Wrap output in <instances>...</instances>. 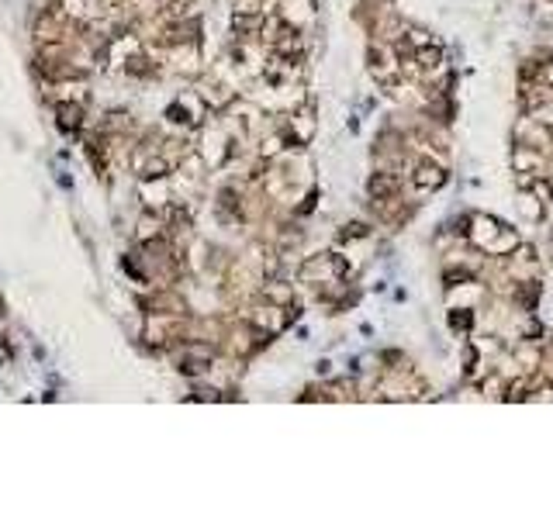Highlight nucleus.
Wrapping results in <instances>:
<instances>
[{"label": "nucleus", "mask_w": 553, "mask_h": 518, "mask_svg": "<svg viewBox=\"0 0 553 518\" xmlns=\"http://www.w3.org/2000/svg\"><path fill=\"white\" fill-rule=\"evenodd\" d=\"M56 121L63 132H77L83 125V104L80 101H59L56 104Z\"/></svg>", "instance_id": "obj_1"}, {"label": "nucleus", "mask_w": 553, "mask_h": 518, "mask_svg": "<svg viewBox=\"0 0 553 518\" xmlns=\"http://www.w3.org/2000/svg\"><path fill=\"white\" fill-rule=\"evenodd\" d=\"M232 28L239 32V35H252V32H259L263 28V18L256 14V11H235V18H232Z\"/></svg>", "instance_id": "obj_2"}, {"label": "nucleus", "mask_w": 553, "mask_h": 518, "mask_svg": "<svg viewBox=\"0 0 553 518\" xmlns=\"http://www.w3.org/2000/svg\"><path fill=\"white\" fill-rule=\"evenodd\" d=\"M415 183H419V187H425V190H436V187H443V183H446V173H443V169H436V166H419Z\"/></svg>", "instance_id": "obj_3"}, {"label": "nucleus", "mask_w": 553, "mask_h": 518, "mask_svg": "<svg viewBox=\"0 0 553 518\" xmlns=\"http://www.w3.org/2000/svg\"><path fill=\"white\" fill-rule=\"evenodd\" d=\"M394 187H398V183H394L391 173H377V176L367 180V194H370V197H388V194H394Z\"/></svg>", "instance_id": "obj_4"}, {"label": "nucleus", "mask_w": 553, "mask_h": 518, "mask_svg": "<svg viewBox=\"0 0 553 518\" xmlns=\"http://www.w3.org/2000/svg\"><path fill=\"white\" fill-rule=\"evenodd\" d=\"M170 173V163L166 159H149V163H142V180H159V176H166Z\"/></svg>", "instance_id": "obj_5"}, {"label": "nucleus", "mask_w": 553, "mask_h": 518, "mask_svg": "<svg viewBox=\"0 0 553 518\" xmlns=\"http://www.w3.org/2000/svg\"><path fill=\"white\" fill-rule=\"evenodd\" d=\"M439 59H443V52H439V49H425V52L419 49V66H425V70H436V66H439Z\"/></svg>", "instance_id": "obj_6"}, {"label": "nucleus", "mask_w": 553, "mask_h": 518, "mask_svg": "<svg viewBox=\"0 0 553 518\" xmlns=\"http://www.w3.org/2000/svg\"><path fill=\"white\" fill-rule=\"evenodd\" d=\"M125 70H128V73H132V76H145V73H149V70H152V66H149V59H145V56H132V59H128V66H125Z\"/></svg>", "instance_id": "obj_7"}, {"label": "nucleus", "mask_w": 553, "mask_h": 518, "mask_svg": "<svg viewBox=\"0 0 553 518\" xmlns=\"http://www.w3.org/2000/svg\"><path fill=\"white\" fill-rule=\"evenodd\" d=\"M450 325H453V329H467V325H470V315L456 311V315H450Z\"/></svg>", "instance_id": "obj_8"}, {"label": "nucleus", "mask_w": 553, "mask_h": 518, "mask_svg": "<svg viewBox=\"0 0 553 518\" xmlns=\"http://www.w3.org/2000/svg\"><path fill=\"white\" fill-rule=\"evenodd\" d=\"M266 294H270L273 301H288V287H266Z\"/></svg>", "instance_id": "obj_9"}, {"label": "nucleus", "mask_w": 553, "mask_h": 518, "mask_svg": "<svg viewBox=\"0 0 553 518\" xmlns=\"http://www.w3.org/2000/svg\"><path fill=\"white\" fill-rule=\"evenodd\" d=\"M0 315H4V301H0Z\"/></svg>", "instance_id": "obj_10"}]
</instances>
